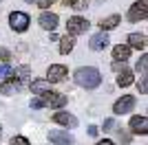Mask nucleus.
<instances>
[{
	"label": "nucleus",
	"mask_w": 148,
	"mask_h": 145,
	"mask_svg": "<svg viewBox=\"0 0 148 145\" xmlns=\"http://www.w3.org/2000/svg\"><path fill=\"white\" fill-rule=\"evenodd\" d=\"M73 79H75V84H77V86L86 88V90H93V88H97V86L102 84V75H99L97 68H93V66L77 68V70L73 72Z\"/></svg>",
	"instance_id": "nucleus-1"
},
{
	"label": "nucleus",
	"mask_w": 148,
	"mask_h": 145,
	"mask_svg": "<svg viewBox=\"0 0 148 145\" xmlns=\"http://www.w3.org/2000/svg\"><path fill=\"white\" fill-rule=\"evenodd\" d=\"M29 13L25 11H11L9 13V26H11V31H16V33H25L27 29H29Z\"/></svg>",
	"instance_id": "nucleus-2"
},
{
	"label": "nucleus",
	"mask_w": 148,
	"mask_h": 145,
	"mask_svg": "<svg viewBox=\"0 0 148 145\" xmlns=\"http://www.w3.org/2000/svg\"><path fill=\"white\" fill-rule=\"evenodd\" d=\"M137 106V99L133 95H124L119 97L117 101L113 103V115H128V112H133Z\"/></svg>",
	"instance_id": "nucleus-3"
},
{
	"label": "nucleus",
	"mask_w": 148,
	"mask_h": 145,
	"mask_svg": "<svg viewBox=\"0 0 148 145\" xmlns=\"http://www.w3.org/2000/svg\"><path fill=\"white\" fill-rule=\"evenodd\" d=\"M88 29V20L82 18V16H73V18L66 20V33L69 35H80V33H86Z\"/></svg>",
	"instance_id": "nucleus-4"
},
{
	"label": "nucleus",
	"mask_w": 148,
	"mask_h": 145,
	"mask_svg": "<svg viewBox=\"0 0 148 145\" xmlns=\"http://www.w3.org/2000/svg\"><path fill=\"white\" fill-rule=\"evenodd\" d=\"M44 101V108H64L69 101V97H64L62 92H47V95H40Z\"/></svg>",
	"instance_id": "nucleus-5"
},
{
	"label": "nucleus",
	"mask_w": 148,
	"mask_h": 145,
	"mask_svg": "<svg viewBox=\"0 0 148 145\" xmlns=\"http://www.w3.org/2000/svg\"><path fill=\"white\" fill-rule=\"evenodd\" d=\"M130 132L133 134H139V136H146L148 134V117L144 115H135V117H130Z\"/></svg>",
	"instance_id": "nucleus-6"
},
{
	"label": "nucleus",
	"mask_w": 148,
	"mask_h": 145,
	"mask_svg": "<svg viewBox=\"0 0 148 145\" xmlns=\"http://www.w3.org/2000/svg\"><path fill=\"white\" fill-rule=\"evenodd\" d=\"M69 68L64 66V64H51L49 70H47V79H49L51 84H58V81H62V79L66 77Z\"/></svg>",
	"instance_id": "nucleus-7"
},
{
	"label": "nucleus",
	"mask_w": 148,
	"mask_h": 145,
	"mask_svg": "<svg viewBox=\"0 0 148 145\" xmlns=\"http://www.w3.org/2000/svg\"><path fill=\"white\" fill-rule=\"evenodd\" d=\"M25 88V84H22V79L18 77H11V79H7V81H2V86H0V92L2 95H13V92H20Z\"/></svg>",
	"instance_id": "nucleus-8"
},
{
	"label": "nucleus",
	"mask_w": 148,
	"mask_h": 145,
	"mask_svg": "<svg viewBox=\"0 0 148 145\" xmlns=\"http://www.w3.org/2000/svg\"><path fill=\"white\" fill-rule=\"evenodd\" d=\"M38 24L42 26V29H47V31H56V26H58V13H51V11H42V16L38 18Z\"/></svg>",
	"instance_id": "nucleus-9"
},
{
	"label": "nucleus",
	"mask_w": 148,
	"mask_h": 145,
	"mask_svg": "<svg viewBox=\"0 0 148 145\" xmlns=\"http://www.w3.org/2000/svg\"><path fill=\"white\" fill-rule=\"evenodd\" d=\"M108 44H111V40H108V35H106V31H102V33H95V35L88 40V46H91V51H104Z\"/></svg>",
	"instance_id": "nucleus-10"
},
{
	"label": "nucleus",
	"mask_w": 148,
	"mask_h": 145,
	"mask_svg": "<svg viewBox=\"0 0 148 145\" xmlns=\"http://www.w3.org/2000/svg\"><path fill=\"white\" fill-rule=\"evenodd\" d=\"M29 88H31V92H33L36 97H40V95L51 92V81H49V79H31Z\"/></svg>",
	"instance_id": "nucleus-11"
},
{
	"label": "nucleus",
	"mask_w": 148,
	"mask_h": 145,
	"mask_svg": "<svg viewBox=\"0 0 148 145\" xmlns=\"http://www.w3.org/2000/svg\"><path fill=\"white\" fill-rule=\"evenodd\" d=\"M49 141L56 145H73V136L69 132H60V130H51L49 132Z\"/></svg>",
	"instance_id": "nucleus-12"
},
{
	"label": "nucleus",
	"mask_w": 148,
	"mask_h": 145,
	"mask_svg": "<svg viewBox=\"0 0 148 145\" xmlns=\"http://www.w3.org/2000/svg\"><path fill=\"white\" fill-rule=\"evenodd\" d=\"M53 121L60 123V125H64V127H75V125H77V119H75L71 112H64V110L56 112V115H53Z\"/></svg>",
	"instance_id": "nucleus-13"
},
{
	"label": "nucleus",
	"mask_w": 148,
	"mask_h": 145,
	"mask_svg": "<svg viewBox=\"0 0 148 145\" xmlns=\"http://www.w3.org/2000/svg\"><path fill=\"white\" fill-rule=\"evenodd\" d=\"M128 46L137 48V51H144V48L148 46V37L142 35V33H130L128 35Z\"/></svg>",
	"instance_id": "nucleus-14"
},
{
	"label": "nucleus",
	"mask_w": 148,
	"mask_h": 145,
	"mask_svg": "<svg viewBox=\"0 0 148 145\" xmlns=\"http://www.w3.org/2000/svg\"><path fill=\"white\" fill-rule=\"evenodd\" d=\"M126 18H128L130 22H142V20L148 18V11H146V9H142V7H137V5H133L128 9V16H126Z\"/></svg>",
	"instance_id": "nucleus-15"
},
{
	"label": "nucleus",
	"mask_w": 148,
	"mask_h": 145,
	"mask_svg": "<svg viewBox=\"0 0 148 145\" xmlns=\"http://www.w3.org/2000/svg\"><path fill=\"white\" fill-rule=\"evenodd\" d=\"M130 51H133V48H130L128 44H117V46L113 48V57H115V62H126L130 57Z\"/></svg>",
	"instance_id": "nucleus-16"
},
{
	"label": "nucleus",
	"mask_w": 148,
	"mask_h": 145,
	"mask_svg": "<svg viewBox=\"0 0 148 145\" xmlns=\"http://www.w3.org/2000/svg\"><path fill=\"white\" fill-rule=\"evenodd\" d=\"M133 84H135V75H133V70L126 68V70H122L117 75V86H119V88H126V86H133Z\"/></svg>",
	"instance_id": "nucleus-17"
},
{
	"label": "nucleus",
	"mask_w": 148,
	"mask_h": 145,
	"mask_svg": "<svg viewBox=\"0 0 148 145\" xmlns=\"http://www.w3.org/2000/svg\"><path fill=\"white\" fill-rule=\"evenodd\" d=\"M117 24H119V13H113V16H108V18H104L99 22V29L102 31H113Z\"/></svg>",
	"instance_id": "nucleus-18"
},
{
	"label": "nucleus",
	"mask_w": 148,
	"mask_h": 145,
	"mask_svg": "<svg viewBox=\"0 0 148 145\" xmlns=\"http://www.w3.org/2000/svg\"><path fill=\"white\" fill-rule=\"evenodd\" d=\"M73 46H75V40H73V35H64V37H60V53L62 55H66V53H71L73 51Z\"/></svg>",
	"instance_id": "nucleus-19"
},
{
	"label": "nucleus",
	"mask_w": 148,
	"mask_h": 145,
	"mask_svg": "<svg viewBox=\"0 0 148 145\" xmlns=\"http://www.w3.org/2000/svg\"><path fill=\"white\" fill-rule=\"evenodd\" d=\"M115 134H117V141L122 145H128L130 141H133V134L128 132V130H124V127H117V130H115Z\"/></svg>",
	"instance_id": "nucleus-20"
},
{
	"label": "nucleus",
	"mask_w": 148,
	"mask_h": 145,
	"mask_svg": "<svg viewBox=\"0 0 148 145\" xmlns=\"http://www.w3.org/2000/svg\"><path fill=\"white\" fill-rule=\"evenodd\" d=\"M11 77H16V68H11L9 64H2L0 66V79L7 81V79H11Z\"/></svg>",
	"instance_id": "nucleus-21"
},
{
	"label": "nucleus",
	"mask_w": 148,
	"mask_h": 145,
	"mask_svg": "<svg viewBox=\"0 0 148 145\" xmlns=\"http://www.w3.org/2000/svg\"><path fill=\"white\" fill-rule=\"evenodd\" d=\"M135 70H137V72H148V53H146V55H142V57L137 60Z\"/></svg>",
	"instance_id": "nucleus-22"
},
{
	"label": "nucleus",
	"mask_w": 148,
	"mask_h": 145,
	"mask_svg": "<svg viewBox=\"0 0 148 145\" xmlns=\"http://www.w3.org/2000/svg\"><path fill=\"white\" fill-rule=\"evenodd\" d=\"M135 86H137V90H139V95H148V72L144 77H139V81Z\"/></svg>",
	"instance_id": "nucleus-23"
},
{
	"label": "nucleus",
	"mask_w": 148,
	"mask_h": 145,
	"mask_svg": "<svg viewBox=\"0 0 148 145\" xmlns=\"http://www.w3.org/2000/svg\"><path fill=\"white\" fill-rule=\"evenodd\" d=\"M29 72H31V68L27 66V64H22V66L16 68V77L18 79H29Z\"/></svg>",
	"instance_id": "nucleus-24"
},
{
	"label": "nucleus",
	"mask_w": 148,
	"mask_h": 145,
	"mask_svg": "<svg viewBox=\"0 0 148 145\" xmlns=\"http://www.w3.org/2000/svg\"><path fill=\"white\" fill-rule=\"evenodd\" d=\"M29 106H31V108H36V110L44 108V101H42V97H33V99L29 101Z\"/></svg>",
	"instance_id": "nucleus-25"
},
{
	"label": "nucleus",
	"mask_w": 148,
	"mask_h": 145,
	"mask_svg": "<svg viewBox=\"0 0 148 145\" xmlns=\"http://www.w3.org/2000/svg\"><path fill=\"white\" fill-rule=\"evenodd\" d=\"M9 145H31L29 139H25V136H13L11 141H9Z\"/></svg>",
	"instance_id": "nucleus-26"
},
{
	"label": "nucleus",
	"mask_w": 148,
	"mask_h": 145,
	"mask_svg": "<svg viewBox=\"0 0 148 145\" xmlns=\"http://www.w3.org/2000/svg\"><path fill=\"white\" fill-rule=\"evenodd\" d=\"M0 62H2V64H9V62H11V53H9L7 48H0Z\"/></svg>",
	"instance_id": "nucleus-27"
},
{
	"label": "nucleus",
	"mask_w": 148,
	"mask_h": 145,
	"mask_svg": "<svg viewBox=\"0 0 148 145\" xmlns=\"http://www.w3.org/2000/svg\"><path fill=\"white\" fill-rule=\"evenodd\" d=\"M113 70L117 72V75H119L122 70H126V62H113Z\"/></svg>",
	"instance_id": "nucleus-28"
},
{
	"label": "nucleus",
	"mask_w": 148,
	"mask_h": 145,
	"mask_svg": "<svg viewBox=\"0 0 148 145\" xmlns=\"http://www.w3.org/2000/svg\"><path fill=\"white\" fill-rule=\"evenodd\" d=\"M73 9H75V11H82V9H86V0H75V2H73Z\"/></svg>",
	"instance_id": "nucleus-29"
},
{
	"label": "nucleus",
	"mask_w": 148,
	"mask_h": 145,
	"mask_svg": "<svg viewBox=\"0 0 148 145\" xmlns=\"http://www.w3.org/2000/svg\"><path fill=\"white\" fill-rule=\"evenodd\" d=\"M53 2H56V0H38V7H40V9H49Z\"/></svg>",
	"instance_id": "nucleus-30"
},
{
	"label": "nucleus",
	"mask_w": 148,
	"mask_h": 145,
	"mask_svg": "<svg viewBox=\"0 0 148 145\" xmlns=\"http://www.w3.org/2000/svg\"><path fill=\"white\" fill-rule=\"evenodd\" d=\"M113 127H115V121H113V119H106L104 121V132H106V130H113Z\"/></svg>",
	"instance_id": "nucleus-31"
},
{
	"label": "nucleus",
	"mask_w": 148,
	"mask_h": 145,
	"mask_svg": "<svg viewBox=\"0 0 148 145\" xmlns=\"http://www.w3.org/2000/svg\"><path fill=\"white\" fill-rule=\"evenodd\" d=\"M88 134H91V136H97V134H99L97 125H88Z\"/></svg>",
	"instance_id": "nucleus-32"
},
{
	"label": "nucleus",
	"mask_w": 148,
	"mask_h": 145,
	"mask_svg": "<svg viewBox=\"0 0 148 145\" xmlns=\"http://www.w3.org/2000/svg\"><path fill=\"white\" fill-rule=\"evenodd\" d=\"M135 5H137V7H142V9H146V11H148V0H137Z\"/></svg>",
	"instance_id": "nucleus-33"
},
{
	"label": "nucleus",
	"mask_w": 148,
	"mask_h": 145,
	"mask_svg": "<svg viewBox=\"0 0 148 145\" xmlns=\"http://www.w3.org/2000/svg\"><path fill=\"white\" fill-rule=\"evenodd\" d=\"M97 145H115L113 141H108V139H104V141H97Z\"/></svg>",
	"instance_id": "nucleus-34"
},
{
	"label": "nucleus",
	"mask_w": 148,
	"mask_h": 145,
	"mask_svg": "<svg viewBox=\"0 0 148 145\" xmlns=\"http://www.w3.org/2000/svg\"><path fill=\"white\" fill-rule=\"evenodd\" d=\"M75 0H64V5H73Z\"/></svg>",
	"instance_id": "nucleus-35"
},
{
	"label": "nucleus",
	"mask_w": 148,
	"mask_h": 145,
	"mask_svg": "<svg viewBox=\"0 0 148 145\" xmlns=\"http://www.w3.org/2000/svg\"><path fill=\"white\" fill-rule=\"evenodd\" d=\"M25 2H38V0H25Z\"/></svg>",
	"instance_id": "nucleus-36"
},
{
	"label": "nucleus",
	"mask_w": 148,
	"mask_h": 145,
	"mask_svg": "<svg viewBox=\"0 0 148 145\" xmlns=\"http://www.w3.org/2000/svg\"><path fill=\"white\" fill-rule=\"evenodd\" d=\"M0 136H2V127H0Z\"/></svg>",
	"instance_id": "nucleus-37"
},
{
	"label": "nucleus",
	"mask_w": 148,
	"mask_h": 145,
	"mask_svg": "<svg viewBox=\"0 0 148 145\" xmlns=\"http://www.w3.org/2000/svg\"><path fill=\"white\" fill-rule=\"evenodd\" d=\"M0 2H2V0H0Z\"/></svg>",
	"instance_id": "nucleus-38"
}]
</instances>
